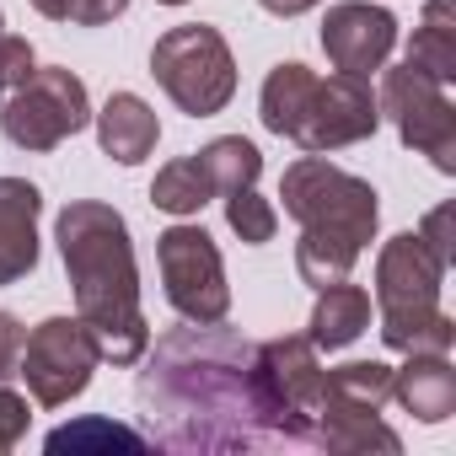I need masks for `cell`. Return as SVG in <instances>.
Instances as JSON below:
<instances>
[{
    "instance_id": "obj_27",
    "label": "cell",
    "mask_w": 456,
    "mask_h": 456,
    "mask_svg": "<svg viewBox=\"0 0 456 456\" xmlns=\"http://www.w3.org/2000/svg\"><path fill=\"white\" fill-rule=\"evenodd\" d=\"M22 322L17 317H6V312H0V381H6V376H17V354H22Z\"/></svg>"
},
{
    "instance_id": "obj_12",
    "label": "cell",
    "mask_w": 456,
    "mask_h": 456,
    "mask_svg": "<svg viewBox=\"0 0 456 456\" xmlns=\"http://www.w3.org/2000/svg\"><path fill=\"white\" fill-rule=\"evenodd\" d=\"M38 209H44V193L28 177H0V285L33 274V264H38Z\"/></svg>"
},
{
    "instance_id": "obj_1",
    "label": "cell",
    "mask_w": 456,
    "mask_h": 456,
    "mask_svg": "<svg viewBox=\"0 0 456 456\" xmlns=\"http://www.w3.org/2000/svg\"><path fill=\"white\" fill-rule=\"evenodd\" d=\"M253 354L258 349L248 338L220 322H188L167 333L134 387L156 440L177 451H242L274 440L258 403Z\"/></svg>"
},
{
    "instance_id": "obj_18",
    "label": "cell",
    "mask_w": 456,
    "mask_h": 456,
    "mask_svg": "<svg viewBox=\"0 0 456 456\" xmlns=\"http://www.w3.org/2000/svg\"><path fill=\"white\" fill-rule=\"evenodd\" d=\"M209 199H215V183H209V172H204L199 156L167 161V167L156 172V183H151V204L167 209V215H177V220H183V215H199Z\"/></svg>"
},
{
    "instance_id": "obj_11",
    "label": "cell",
    "mask_w": 456,
    "mask_h": 456,
    "mask_svg": "<svg viewBox=\"0 0 456 456\" xmlns=\"http://www.w3.org/2000/svg\"><path fill=\"white\" fill-rule=\"evenodd\" d=\"M322 49H328L338 76L365 81L397 49V17L387 6H370V0H338L322 17Z\"/></svg>"
},
{
    "instance_id": "obj_14",
    "label": "cell",
    "mask_w": 456,
    "mask_h": 456,
    "mask_svg": "<svg viewBox=\"0 0 456 456\" xmlns=\"http://www.w3.org/2000/svg\"><path fill=\"white\" fill-rule=\"evenodd\" d=\"M392 397L413 419L440 424L456 413V370L445 365V354H408V365L392 370Z\"/></svg>"
},
{
    "instance_id": "obj_9",
    "label": "cell",
    "mask_w": 456,
    "mask_h": 456,
    "mask_svg": "<svg viewBox=\"0 0 456 456\" xmlns=\"http://www.w3.org/2000/svg\"><path fill=\"white\" fill-rule=\"evenodd\" d=\"M381 113H392L403 145L424 151L440 172H456V108L445 97V81L413 70V65H397L381 76Z\"/></svg>"
},
{
    "instance_id": "obj_24",
    "label": "cell",
    "mask_w": 456,
    "mask_h": 456,
    "mask_svg": "<svg viewBox=\"0 0 456 456\" xmlns=\"http://www.w3.org/2000/svg\"><path fill=\"white\" fill-rule=\"evenodd\" d=\"M124 12H129V0H65V22L76 28H108Z\"/></svg>"
},
{
    "instance_id": "obj_19",
    "label": "cell",
    "mask_w": 456,
    "mask_h": 456,
    "mask_svg": "<svg viewBox=\"0 0 456 456\" xmlns=\"http://www.w3.org/2000/svg\"><path fill=\"white\" fill-rule=\"evenodd\" d=\"M199 161H204V172H209L215 193L253 188V183H258V172H264L258 145H253V140H242V134H220V140H209V145L199 151Z\"/></svg>"
},
{
    "instance_id": "obj_26",
    "label": "cell",
    "mask_w": 456,
    "mask_h": 456,
    "mask_svg": "<svg viewBox=\"0 0 456 456\" xmlns=\"http://www.w3.org/2000/svg\"><path fill=\"white\" fill-rule=\"evenodd\" d=\"M445 232H451V204L429 209V220H424V232H419V237L429 242V253H435V258H440V264L451 269V264H456V253H451V237H445Z\"/></svg>"
},
{
    "instance_id": "obj_2",
    "label": "cell",
    "mask_w": 456,
    "mask_h": 456,
    "mask_svg": "<svg viewBox=\"0 0 456 456\" xmlns=\"http://www.w3.org/2000/svg\"><path fill=\"white\" fill-rule=\"evenodd\" d=\"M60 253L76 285V312L81 328L97 344V360L134 365L151 349L145 317H140V274H134V248L129 225L113 204L76 199L60 215Z\"/></svg>"
},
{
    "instance_id": "obj_17",
    "label": "cell",
    "mask_w": 456,
    "mask_h": 456,
    "mask_svg": "<svg viewBox=\"0 0 456 456\" xmlns=\"http://www.w3.org/2000/svg\"><path fill=\"white\" fill-rule=\"evenodd\" d=\"M408 65L435 76V81H451L456 76V28H451V0H429L424 22L413 28L408 38Z\"/></svg>"
},
{
    "instance_id": "obj_15",
    "label": "cell",
    "mask_w": 456,
    "mask_h": 456,
    "mask_svg": "<svg viewBox=\"0 0 456 456\" xmlns=\"http://www.w3.org/2000/svg\"><path fill=\"white\" fill-rule=\"evenodd\" d=\"M365 328H370V296H365L360 285H349V280L322 285L306 338H312L317 349H344V344H354Z\"/></svg>"
},
{
    "instance_id": "obj_28",
    "label": "cell",
    "mask_w": 456,
    "mask_h": 456,
    "mask_svg": "<svg viewBox=\"0 0 456 456\" xmlns=\"http://www.w3.org/2000/svg\"><path fill=\"white\" fill-rule=\"evenodd\" d=\"M264 12H274V17H301V12H312V6H322V0H258Z\"/></svg>"
},
{
    "instance_id": "obj_23",
    "label": "cell",
    "mask_w": 456,
    "mask_h": 456,
    "mask_svg": "<svg viewBox=\"0 0 456 456\" xmlns=\"http://www.w3.org/2000/svg\"><path fill=\"white\" fill-rule=\"evenodd\" d=\"M33 70H38L33 44H28V38H12V33H0V102H6L17 86H28Z\"/></svg>"
},
{
    "instance_id": "obj_3",
    "label": "cell",
    "mask_w": 456,
    "mask_h": 456,
    "mask_svg": "<svg viewBox=\"0 0 456 456\" xmlns=\"http://www.w3.org/2000/svg\"><path fill=\"white\" fill-rule=\"evenodd\" d=\"M264 124L285 140H296L306 156L370 140L381 124V108L365 81L354 76H312L306 65L285 60L264 81Z\"/></svg>"
},
{
    "instance_id": "obj_21",
    "label": "cell",
    "mask_w": 456,
    "mask_h": 456,
    "mask_svg": "<svg viewBox=\"0 0 456 456\" xmlns=\"http://www.w3.org/2000/svg\"><path fill=\"white\" fill-rule=\"evenodd\" d=\"M44 445H49V451H86V445H124V451H140L145 435H134L129 424H113V419H76V424H60Z\"/></svg>"
},
{
    "instance_id": "obj_5",
    "label": "cell",
    "mask_w": 456,
    "mask_h": 456,
    "mask_svg": "<svg viewBox=\"0 0 456 456\" xmlns=\"http://www.w3.org/2000/svg\"><path fill=\"white\" fill-rule=\"evenodd\" d=\"M280 199H285V215L301 220V232L344 237L354 248H365L376 237V215H381L376 209V188L365 177L338 172L322 156H301L296 167H285Z\"/></svg>"
},
{
    "instance_id": "obj_4",
    "label": "cell",
    "mask_w": 456,
    "mask_h": 456,
    "mask_svg": "<svg viewBox=\"0 0 456 456\" xmlns=\"http://www.w3.org/2000/svg\"><path fill=\"white\" fill-rule=\"evenodd\" d=\"M440 280L445 264L429 253L419 232H403L376 258V306H381V338L403 354H445L451 349V317L440 312Z\"/></svg>"
},
{
    "instance_id": "obj_16",
    "label": "cell",
    "mask_w": 456,
    "mask_h": 456,
    "mask_svg": "<svg viewBox=\"0 0 456 456\" xmlns=\"http://www.w3.org/2000/svg\"><path fill=\"white\" fill-rule=\"evenodd\" d=\"M392 397V365L381 360H354L338 370H322V408L333 413H381Z\"/></svg>"
},
{
    "instance_id": "obj_10",
    "label": "cell",
    "mask_w": 456,
    "mask_h": 456,
    "mask_svg": "<svg viewBox=\"0 0 456 456\" xmlns=\"http://www.w3.org/2000/svg\"><path fill=\"white\" fill-rule=\"evenodd\" d=\"M92 370H97V344H92V333L81 328V317H49V322H38V328L22 338L17 376L28 381V392H33L44 408H60V403H70L76 392H86Z\"/></svg>"
},
{
    "instance_id": "obj_29",
    "label": "cell",
    "mask_w": 456,
    "mask_h": 456,
    "mask_svg": "<svg viewBox=\"0 0 456 456\" xmlns=\"http://www.w3.org/2000/svg\"><path fill=\"white\" fill-rule=\"evenodd\" d=\"M161 6H183V0H161Z\"/></svg>"
},
{
    "instance_id": "obj_6",
    "label": "cell",
    "mask_w": 456,
    "mask_h": 456,
    "mask_svg": "<svg viewBox=\"0 0 456 456\" xmlns=\"http://www.w3.org/2000/svg\"><path fill=\"white\" fill-rule=\"evenodd\" d=\"M151 76L161 81V92L188 113V118H209L232 102L237 92V60L232 44H225L215 28L188 22L156 38L151 49Z\"/></svg>"
},
{
    "instance_id": "obj_25",
    "label": "cell",
    "mask_w": 456,
    "mask_h": 456,
    "mask_svg": "<svg viewBox=\"0 0 456 456\" xmlns=\"http://www.w3.org/2000/svg\"><path fill=\"white\" fill-rule=\"evenodd\" d=\"M28 397H17L12 387H0V451H12L22 435H28Z\"/></svg>"
},
{
    "instance_id": "obj_22",
    "label": "cell",
    "mask_w": 456,
    "mask_h": 456,
    "mask_svg": "<svg viewBox=\"0 0 456 456\" xmlns=\"http://www.w3.org/2000/svg\"><path fill=\"white\" fill-rule=\"evenodd\" d=\"M225 220H232V232L242 237V242H274V232H280V215H274V204L269 199H258L253 188H237V193H225Z\"/></svg>"
},
{
    "instance_id": "obj_20",
    "label": "cell",
    "mask_w": 456,
    "mask_h": 456,
    "mask_svg": "<svg viewBox=\"0 0 456 456\" xmlns=\"http://www.w3.org/2000/svg\"><path fill=\"white\" fill-rule=\"evenodd\" d=\"M354 258H360V248H354V242H344V237H317V232H301V242H296V269H301V280H306L312 290L349 280Z\"/></svg>"
},
{
    "instance_id": "obj_8",
    "label": "cell",
    "mask_w": 456,
    "mask_h": 456,
    "mask_svg": "<svg viewBox=\"0 0 456 456\" xmlns=\"http://www.w3.org/2000/svg\"><path fill=\"white\" fill-rule=\"evenodd\" d=\"M156 258H161L167 301L177 306L183 322H225L232 290H225V269H220L209 232H199V225H167L156 242Z\"/></svg>"
},
{
    "instance_id": "obj_13",
    "label": "cell",
    "mask_w": 456,
    "mask_h": 456,
    "mask_svg": "<svg viewBox=\"0 0 456 456\" xmlns=\"http://www.w3.org/2000/svg\"><path fill=\"white\" fill-rule=\"evenodd\" d=\"M97 140H102V156H113L118 167H134V161H145V156L156 151L161 124H156V113H151L145 97L113 92L108 108L97 113Z\"/></svg>"
},
{
    "instance_id": "obj_7",
    "label": "cell",
    "mask_w": 456,
    "mask_h": 456,
    "mask_svg": "<svg viewBox=\"0 0 456 456\" xmlns=\"http://www.w3.org/2000/svg\"><path fill=\"white\" fill-rule=\"evenodd\" d=\"M86 124H92V102H86L81 76L70 70H33L28 86H17L0 102V129L22 151H54Z\"/></svg>"
},
{
    "instance_id": "obj_30",
    "label": "cell",
    "mask_w": 456,
    "mask_h": 456,
    "mask_svg": "<svg viewBox=\"0 0 456 456\" xmlns=\"http://www.w3.org/2000/svg\"><path fill=\"white\" fill-rule=\"evenodd\" d=\"M0 33H6V17H0Z\"/></svg>"
}]
</instances>
